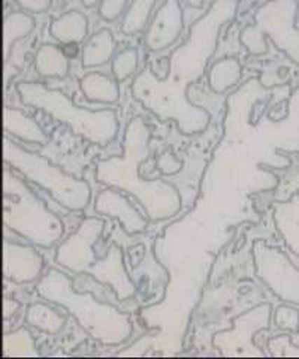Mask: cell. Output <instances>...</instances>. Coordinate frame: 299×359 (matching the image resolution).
Segmentation results:
<instances>
[{"label": "cell", "instance_id": "8992f818", "mask_svg": "<svg viewBox=\"0 0 299 359\" xmlns=\"http://www.w3.org/2000/svg\"><path fill=\"white\" fill-rule=\"evenodd\" d=\"M5 165L47 190L59 205L69 211H83L90 204L92 187L85 180L76 178L53 165L47 157L33 153L5 137L2 141Z\"/></svg>", "mask_w": 299, "mask_h": 359}, {"label": "cell", "instance_id": "7c38bea8", "mask_svg": "<svg viewBox=\"0 0 299 359\" xmlns=\"http://www.w3.org/2000/svg\"><path fill=\"white\" fill-rule=\"evenodd\" d=\"M43 257L36 249L27 244L4 241L2 273L6 280L15 283H30L41 277Z\"/></svg>", "mask_w": 299, "mask_h": 359}, {"label": "cell", "instance_id": "4316f807", "mask_svg": "<svg viewBox=\"0 0 299 359\" xmlns=\"http://www.w3.org/2000/svg\"><path fill=\"white\" fill-rule=\"evenodd\" d=\"M268 351L274 358L287 356V358H299V347L293 344L292 335L280 334L271 337L268 340Z\"/></svg>", "mask_w": 299, "mask_h": 359}, {"label": "cell", "instance_id": "e0dca14e", "mask_svg": "<svg viewBox=\"0 0 299 359\" xmlns=\"http://www.w3.org/2000/svg\"><path fill=\"white\" fill-rule=\"evenodd\" d=\"M80 88L88 102L117 104L120 99L118 81L101 72L85 74L80 81Z\"/></svg>", "mask_w": 299, "mask_h": 359}, {"label": "cell", "instance_id": "ac0fdd59", "mask_svg": "<svg viewBox=\"0 0 299 359\" xmlns=\"http://www.w3.org/2000/svg\"><path fill=\"white\" fill-rule=\"evenodd\" d=\"M51 36L62 43H81L88 35V20L80 11H69L50 22Z\"/></svg>", "mask_w": 299, "mask_h": 359}, {"label": "cell", "instance_id": "d6a6232c", "mask_svg": "<svg viewBox=\"0 0 299 359\" xmlns=\"http://www.w3.org/2000/svg\"><path fill=\"white\" fill-rule=\"evenodd\" d=\"M78 45L80 43H76V42H71V43H63V51H64V54L68 55L69 59H72V57H75L76 54H78Z\"/></svg>", "mask_w": 299, "mask_h": 359}, {"label": "cell", "instance_id": "e575fe53", "mask_svg": "<svg viewBox=\"0 0 299 359\" xmlns=\"http://www.w3.org/2000/svg\"><path fill=\"white\" fill-rule=\"evenodd\" d=\"M101 0H81V4L85 6V8H93L95 5H97Z\"/></svg>", "mask_w": 299, "mask_h": 359}, {"label": "cell", "instance_id": "d4e9b609", "mask_svg": "<svg viewBox=\"0 0 299 359\" xmlns=\"http://www.w3.org/2000/svg\"><path fill=\"white\" fill-rule=\"evenodd\" d=\"M5 356H38L35 340L27 330H18L4 337Z\"/></svg>", "mask_w": 299, "mask_h": 359}, {"label": "cell", "instance_id": "ba28073f", "mask_svg": "<svg viewBox=\"0 0 299 359\" xmlns=\"http://www.w3.org/2000/svg\"><path fill=\"white\" fill-rule=\"evenodd\" d=\"M254 273L272 294L284 302L299 306V269L279 247L265 240L251 245Z\"/></svg>", "mask_w": 299, "mask_h": 359}, {"label": "cell", "instance_id": "44dd1931", "mask_svg": "<svg viewBox=\"0 0 299 359\" xmlns=\"http://www.w3.org/2000/svg\"><path fill=\"white\" fill-rule=\"evenodd\" d=\"M242 75V65L235 57H225L214 62L208 69V84L214 93H225L238 84Z\"/></svg>", "mask_w": 299, "mask_h": 359}, {"label": "cell", "instance_id": "cb8c5ba5", "mask_svg": "<svg viewBox=\"0 0 299 359\" xmlns=\"http://www.w3.org/2000/svg\"><path fill=\"white\" fill-rule=\"evenodd\" d=\"M158 0H134L127 8L123 22H121V33L127 36L137 35L146 30L148 18Z\"/></svg>", "mask_w": 299, "mask_h": 359}, {"label": "cell", "instance_id": "484cf974", "mask_svg": "<svg viewBox=\"0 0 299 359\" xmlns=\"http://www.w3.org/2000/svg\"><path fill=\"white\" fill-rule=\"evenodd\" d=\"M138 63H139V53L137 48L130 47L120 51L113 60V75L116 80L118 83L127 80L129 76H132L137 72Z\"/></svg>", "mask_w": 299, "mask_h": 359}, {"label": "cell", "instance_id": "f546056e", "mask_svg": "<svg viewBox=\"0 0 299 359\" xmlns=\"http://www.w3.org/2000/svg\"><path fill=\"white\" fill-rule=\"evenodd\" d=\"M181 166H183V163L176 159L172 150H166L165 153H162V156L158 161L159 171L165 175H171V174L179 172L181 170Z\"/></svg>", "mask_w": 299, "mask_h": 359}, {"label": "cell", "instance_id": "277c9868", "mask_svg": "<svg viewBox=\"0 0 299 359\" xmlns=\"http://www.w3.org/2000/svg\"><path fill=\"white\" fill-rule=\"evenodd\" d=\"M17 92L25 105L43 111L69 126L75 135L99 147H105L117 137L118 117L113 109L93 111L76 107L62 90L38 81H21L17 84Z\"/></svg>", "mask_w": 299, "mask_h": 359}, {"label": "cell", "instance_id": "5bb4252c", "mask_svg": "<svg viewBox=\"0 0 299 359\" xmlns=\"http://www.w3.org/2000/svg\"><path fill=\"white\" fill-rule=\"evenodd\" d=\"M88 276H92L102 285H108L114 290L118 301L129 299L137 294V286L125 268L123 250L116 244L109 247L106 255L97 261Z\"/></svg>", "mask_w": 299, "mask_h": 359}, {"label": "cell", "instance_id": "2e32d148", "mask_svg": "<svg viewBox=\"0 0 299 359\" xmlns=\"http://www.w3.org/2000/svg\"><path fill=\"white\" fill-rule=\"evenodd\" d=\"M4 129L17 140L32 144H47L48 137L39 123L27 116L25 111L6 107L4 108Z\"/></svg>", "mask_w": 299, "mask_h": 359}, {"label": "cell", "instance_id": "f1b7e54d", "mask_svg": "<svg viewBox=\"0 0 299 359\" xmlns=\"http://www.w3.org/2000/svg\"><path fill=\"white\" fill-rule=\"evenodd\" d=\"M126 4L127 0H101L99 15L105 21H114L123 14Z\"/></svg>", "mask_w": 299, "mask_h": 359}, {"label": "cell", "instance_id": "9a60e30c", "mask_svg": "<svg viewBox=\"0 0 299 359\" xmlns=\"http://www.w3.org/2000/svg\"><path fill=\"white\" fill-rule=\"evenodd\" d=\"M272 219L284 244L299 256V192L287 201L275 202Z\"/></svg>", "mask_w": 299, "mask_h": 359}, {"label": "cell", "instance_id": "836d02e7", "mask_svg": "<svg viewBox=\"0 0 299 359\" xmlns=\"http://www.w3.org/2000/svg\"><path fill=\"white\" fill-rule=\"evenodd\" d=\"M186 5L193 6V8H201L204 5V0H183Z\"/></svg>", "mask_w": 299, "mask_h": 359}, {"label": "cell", "instance_id": "4fadbf2b", "mask_svg": "<svg viewBox=\"0 0 299 359\" xmlns=\"http://www.w3.org/2000/svg\"><path fill=\"white\" fill-rule=\"evenodd\" d=\"M95 211L97 215L116 219L127 235H137L148 228V219L144 217L120 190L113 187L97 195Z\"/></svg>", "mask_w": 299, "mask_h": 359}, {"label": "cell", "instance_id": "7a4b0ae2", "mask_svg": "<svg viewBox=\"0 0 299 359\" xmlns=\"http://www.w3.org/2000/svg\"><path fill=\"white\" fill-rule=\"evenodd\" d=\"M151 132L141 117L132 118L125 129L123 153L97 161L95 177L99 183L134 196L148 220L171 219L181 210L176 187L165 180H146L139 168L150 157Z\"/></svg>", "mask_w": 299, "mask_h": 359}, {"label": "cell", "instance_id": "4dcf8cb0", "mask_svg": "<svg viewBox=\"0 0 299 359\" xmlns=\"http://www.w3.org/2000/svg\"><path fill=\"white\" fill-rule=\"evenodd\" d=\"M15 4L26 13L42 14L51 8L53 0H15Z\"/></svg>", "mask_w": 299, "mask_h": 359}, {"label": "cell", "instance_id": "7402d4cb", "mask_svg": "<svg viewBox=\"0 0 299 359\" xmlns=\"http://www.w3.org/2000/svg\"><path fill=\"white\" fill-rule=\"evenodd\" d=\"M26 320L30 327L36 328L42 332H47L50 335L57 334L62 331L66 323V316L60 314L42 302H35V304L29 306L26 313Z\"/></svg>", "mask_w": 299, "mask_h": 359}, {"label": "cell", "instance_id": "5b68a950", "mask_svg": "<svg viewBox=\"0 0 299 359\" xmlns=\"http://www.w3.org/2000/svg\"><path fill=\"white\" fill-rule=\"evenodd\" d=\"M2 220L5 226L42 249L62 240L63 222L46 205L32 187L13 172V168H4L2 174Z\"/></svg>", "mask_w": 299, "mask_h": 359}, {"label": "cell", "instance_id": "d6986e66", "mask_svg": "<svg viewBox=\"0 0 299 359\" xmlns=\"http://www.w3.org/2000/svg\"><path fill=\"white\" fill-rule=\"evenodd\" d=\"M117 42L113 36V32L108 29L97 30L87 39L83 47L81 63L83 67H96L108 63L116 53Z\"/></svg>", "mask_w": 299, "mask_h": 359}, {"label": "cell", "instance_id": "9c48e42d", "mask_svg": "<svg viewBox=\"0 0 299 359\" xmlns=\"http://www.w3.org/2000/svg\"><path fill=\"white\" fill-rule=\"evenodd\" d=\"M272 307L268 302L251 307L232 319V328L217 332L213 346L223 356H265L253 343L254 334L270 328Z\"/></svg>", "mask_w": 299, "mask_h": 359}, {"label": "cell", "instance_id": "6da1fadb", "mask_svg": "<svg viewBox=\"0 0 299 359\" xmlns=\"http://www.w3.org/2000/svg\"><path fill=\"white\" fill-rule=\"evenodd\" d=\"M238 0H213L207 13L189 29L186 42L168 57V75L163 80L146 67L132 83V95L160 121H175L183 135L204 132L211 116L190 102L189 87L208 69L217 50L220 30L235 18Z\"/></svg>", "mask_w": 299, "mask_h": 359}, {"label": "cell", "instance_id": "1f68e13d", "mask_svg": "<svg viewBox=\"0 0 299 359\" xmlns=\"http://www.w3.org/2000/svg\"><path fill=\"white\" fill-rule=\"evenodd\" d=\"M18 310H20V302L18 301L11 299V298L4 299V319L13 318Z\"/></svg>", "mask_w": 299, "mask_h": 359}, {"label": "cell", "instance_id": "8fae6325", "mask_svg": "<svg viewBox=\"0 0 299 359\" xmlns=\"http://www.w3.org/2000/svg\"><path fill=\"white\" fill-rule=\"evenodd\" d=\"M184 27V14L180 0H165L163 5L154 14L144 36L146 48L158 53L169 48L179 39Z\"/></svg>", "mask_w": 299, "mask_h": 359}, {"label": "cell", "instance_id": "603a6c76", "mask_svg": "<svg viewBox=\"0 0 299 359\" xmlns=\"http://www.w3.org/2000/svg\"><path fill=\"white\" fill-rule=\"evenodd\" d=\"M35 18L27 13H9L4 22V54H9L14 43L26 38L35 29Z\"/></svg>", "mask_w": 299, "mask_h": 359}, {"label": "cell", "instance_id": "3957f363", "mask_svg": "<svg viewBox=\"0 0 299 359\" xmlns=\"http://www.w3.org/2000/svg\"><path fill=\"white\" fill-rule=\"evenodd\" d=\"M36 292L42 299L63 307L78 320L93 340L105 346L123 344L134 331L132 320L117 307L96 299L88 292H80L74 282L60 269L50 268L42 274L36 285Z\"/></svg>", "mask_w": 299, "mask_h": 359}, {"label": "cell", "instance_id": "52a82bcc", "mask_svg": "<svg viewBox=\"0 0 299 359\" xmlns=\"http://www.w3.org/2000/svg\"><path fill=\"white\" fill-rule=\"evenodd\" d=\"M298 9V0H268L256 9L253 25L241 30L239 43L250 55L260 57L268 53L270 39L277 50L299 66Z\"/></svg>", "mask_w": 299, "mask_h": 359}, {"label": "cell", "instance_id": "30bf717a", "mask_svg": "<svg viewBox=\"0 0 299 359\" xmlns=\"http://www.w3.org/2000/svg\"><path fill=\"white\" fill-rule=\"evenodd\" d=\"M105 222L99 217H85L78 229L71 233L55 250L54 261L75 274H90L97 264L95 245L104 232Z\"/></svg>", "mask_w": 299, "mask_h": 359}, {"label": "cell", "instance_id": "ffe728a7", "mask_svg": "<svg viewBox=\"0 0 299 359\" xmlns=\"http://www.w3.org/2000/svg\"><path fill=\"white\" fill-rule=\"evenodd\" d=\"M35 69L41 76L62 80L69 72V57L59 45L43 43L35 55Z\"/></svg>", "mask_w": 299, "mask_h": 359}, {"label": "cell", "instance_id": "83f0119b", "mask_svg": "<svg viewBox=\"0 0 299 359\" xmlns=\"http://www.w3.org/2000/svg\"><path fill=\"white\" fill-rule=\"evenodd\" d=\"M274 322L280 330L296 332L299 331V310L291 306L277 307L274 313Z\"/></svg>", "mask_w": 299, "mask_h": 359}]
</instances>
